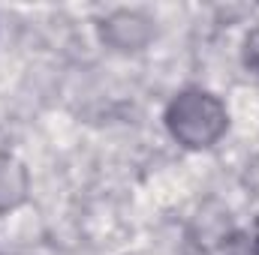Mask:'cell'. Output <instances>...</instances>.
<instances>
[{
  "label": "cell",
  "mask_w": 259,
  "mask_h": 255,
  "mask_svg": "<svg viewBox=\"0 0 259 255\" xmlns=\"http://www.w3.org/2000/svg\"><path fill=\"white\" fill-rule=\"evenodd\" d=\"M199 255H208V252H199Z\"/></svg>",
  "instance_id": "8992f818"
},
{
  "label": "cell",
  "mask_w": 259,
  "mask_h": 255,
  "mask_svg": "<svg viewBox=\"0 0 259 255\" xmlns=\"http://www.w3.org/2000/svg\"><path fill=\"white\" fill-rule=\"evenodd\" d=\"M30 195V171L12 153H0V213L18 210Z\"/></svg>",
  "instance_id": "3957f363"
},
{
  "label": "cell",
  "mask_w": 259,
  "mask_h": 255,
  "mask_svg": "<svg viewBox=\"0 0 259 255\" xmlns=\"http://www.w3.org/2000/svg\"><path fill=\"white\" fill-rule=\"evenodd\" d=\"M241 63H244L247 72L259 75V27L247 30V36L241 42Z\"/></svg>",
  "instance_id": "277c9868"
},
{
  "label": "cell",
  "mask_w": 259,
  "mask_h": 255,
  "mask_svg": "<svg viewBox=\"0 0 259 255\" xmlns=\"http://www.w3.org/2000/svg\"><path fill=\"white\" fill-rule=\"evenodd\" d=\"M163 123L172 141L184 150H208L229 132V111L217 93L205 87H184L169 99Z\"/></svg>",
  "instance_id": "6da1fadb"
},
{
  "label": "cell",
  "mask_w": 259,
  "mask_h": 255,
  "mask_svg": "<svg viewBox=\"0 0 259 255\" xmlns=\"http://www.w3.org/2000/svg\"><path fill=\"white\" fill-rule=\"evenodd\" d=\"M154 21L139 9H115L100 21V39L112 51H142L154 39Z\"/></svg>",
  "instance_id": "7a4b0ae2"
},
{
  "label": "cell",
  "mask_w": 259,
  "mask_h": 255,
  "mask_svg": "<svg viewBox=\"0 0 259 255\" xmlns=\"http://www.w3.org/2000/svg\"><path fill=\"white\" fill-rule=\"evenodd\" d=\"M250 252L259 255V216L253 219V228H250Z\"/></svg>",
  "instance_id": "5b68a950"
}]
</instances>
